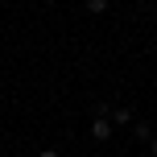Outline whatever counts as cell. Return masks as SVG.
<instances>
[{"label":"cell","mask_w":157,"mask_h":157,"mask_svg":"<svg viewBox=\"0 0 157 157\" xmlns=\"http://www.w3.org/2000/svg\"><path fill=\"white\" fill-rule=\"evenodd\" d=\"M91 136H95L99 145L112 141V120H108V116H95V120H91Z\"/></svg>","instance_id":"obj_1"},{"label":"cell","mask_w":157,"mask_h":157,"mask_svg":"<svg viewBox=\"0 0 157 157\" xmlns=\"http://www.w3.org/2000/svg\"><path fill=\"white\" fill-rule=\"evenodd\" d=\"M108 120H112V128H116V124L120 128H124V124H136V120H132V108H112Z\"/></svg>","instance_id":"obj_2"},{"label":"cell","mask_w":157,"mask_h":157,"mask_svg":"<svg viewBox=\"0 0 157 157\" xmlns=\"http://www.w3.org/2000/svg\"><path fill=\"white\" fill-rule=\"evenodd\" d=\"M132 136H136V141H145V145H149V141H153V128L145 124V120H136V124H132Z\"/></svg>","instance_id":"obj_3"},{"label":"cell","mask_w":157,"mask_h":157,"mask_svg":"<svg viewBox=\"0 0 157 157\" xmlns=\"http://www.w3.org/2000/svg\"><path fill=\"white\" fill-rule=\"evenodd\" d=\"M87 8L91 13H108V0H87Z\"/></svg>","instance_id":"obj_4"},{"label":"cell","mask_w":157,"mask_h":157,"mask_svg":"<svg viewBox=\"0 0 157 157\" xmlns=\"http://www.w3.org/2000/svg\"><path fill=\"white\" fill-rule=\"evenodd\" d=\"M37 157H62V153H58V149H41Z\"/></svg>","instance_id":"obj_5"},{"label":"cell","mask_w":157,"mask_h":157,"mask_svg":"<svg viewBox=\"0 0 157 157\" xmlns=\"http://www.w3.org/2000/svg\"><path fill=\"white\" fill-rule=\"evenodd\" d=\"M149 157H157V136H153V141H149Z\"/></svg>","instance_id":"obj_6"},{"label":"cell","mask_w":157,"mask_h":157,"mask_svg":"<svg viewBox=\"0 0 157 157\" xmlns=\"http://www.w3.org/2000/svg\"><path fill=\"white\" fill-rule=\"evenodd\" d=\"M71 157H83V153H71Z\"/></svg>","instance_id":"obj_7"}]
</instances>
